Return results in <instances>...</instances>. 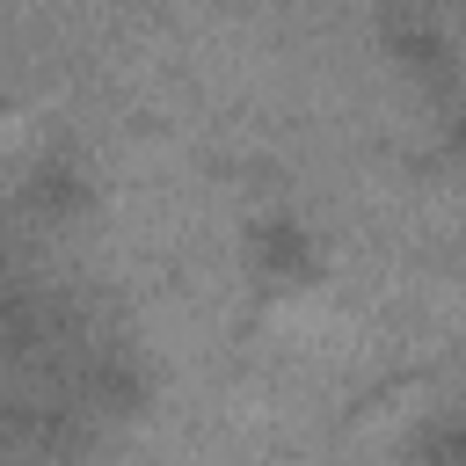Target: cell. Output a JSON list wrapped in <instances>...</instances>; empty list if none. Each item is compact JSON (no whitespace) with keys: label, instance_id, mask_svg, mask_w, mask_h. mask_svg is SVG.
<instances>
[{"label":"cell","instance_id":"obj_1","mask_svg":"<svg viewBox=\"0 0 466 466\" xmlns=\"http://www.w3.org/2000/svg\"><path fill=\"white\" fill-rule=\"evenodd\" d=\"M240 269L262 284V291H306L320 277V233L299 218V211H262L248 218L240 233Z\"/></svg>","mask_w":466,"mask_h":466},{"label":"cell","instance_id":"obj_5","mask_svg":"<svg viewBox=\"0 0 466 466\" xmlns=\"http://www.w3.org/2000/svg\"><path fill=\"white\" fill-rule=\"evenodd\" d=\"M444 160H451V167H466V109H451V116H444Z\"/></svg>","mask_w":466,"mask_h":466},{"label":"cell","instance_id":"obj_2","mask_svg":"<svg viewBox=\"0 0 466 466\" xmlns=\"http://www.w3.org/2000/svg\"><path fill=\"white\" fill-rule=\"evenodd\" d=\"M379 36H386V51H393V66H400L408 80H422V87H437V95L459 80V51H451V36H444V22H437L430 7L393 0V7L379 15Z\"/></svg>","mask_w":466,"mask_h":466},{"label":"cell","instance_id":"obj_3","mask_svg":"<svg viewBox=\"0 0 466 466\" xmlns=\"http://www.w3.org/2000/svg\"><path fill=\"white\" fill-rule=\"evenodd\" d=\"M15 204H22L29 218H44V226H66V218H80V204H87V175H80V160H73L66 146H44V153L22 167V182H15Z\"/></svg>","mask_w":466,"mask_h":466},{"label":"cell","instance_id":"obj_4","mask_svg":"<svg viewBox=\"0 0 466 466\" xmlns=\"http://www.w3.org/2000/svg\"><path fill=\"white\" fill-rule=\"evenodd\" d=\"M400 466H466V408H437L408 430Z\"/></svg>","mask_w":466,"mask_h":466}]
</instances>
